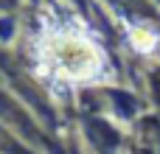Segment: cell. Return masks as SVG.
Segmentation results:
<instances>
[{
  "label": "cell",
  "instance_id": "cell-1",
  "mask_svg": "<svg viewBox=\"0 0 160 154\" xmlns=\"http://www.w3.org/2000/svg\"><path fill=\"white\" fill-rule=\"evenodd\" d=\"M42 67L53 81H93L101 76L104 53L79 25H59L42 39Z\"/></svg>",
  "mask_w": 160,
  "mask_h": 154
}]
</instances>
